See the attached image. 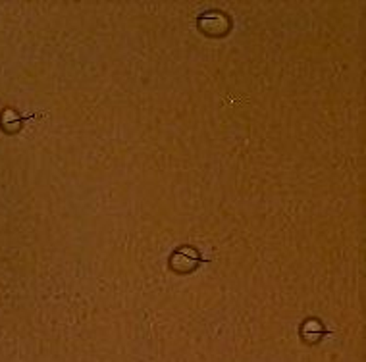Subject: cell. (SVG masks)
<instances>
[{"instance_id": "6da1fadb", "label": "cell", "mask_w": 366, "mask_h": 362, "mask_svg": "<svg viewBox=\"0 0 366 362\" xmlns=\"http://www.w3.org/2000/svg\"><path fill=\"white\" fill-rule=\"evenodd\" d=\"M199 26H201V29L206 31L209 35H222L228 31L230 21H228V18H226L224 13L206 12L203 18H199Z\"/></svg>"}, {"instance_id": "7a4b0ae2", "label": "cell", "mask_w": 366, "mask_h": 362, "mask_svg": "<svg viewBox=\"0 0 366 362\" xmlns=\"http://www.w3.org/2000/svg\"><path fill=\"white\" fill-rule=\"evenodd\" d=\"M197 255L193 256H185V251H179V253H176V255L172 256V260H170V266L176 270V272H179V274H187V272H191V270L197 268Z\"/></svg>"}, {"instance_id": "3957f363", "label": "cell", "mask_w": 366, "mask_h": 362, "mask_svg": "<svg viewBox=\"0 0 366 362\" xmlns=\"http://www.w3.org/2000/svg\"><path fill=\"white\" fill-rule=\"evenodd\" d=\"M0 126L2 129L6 131V133H16V131H20L21 129V118L20 114L12 110V108H6L2 114H0Z\"/></svg>"}, {"instance_id": "277c9868", "label": "cell", "mask_w": 366, "mask_h": 362, "mask_svg": "<svg viewBox=\"0 0 366 362\" xmlns=\"http://www.w3.org/2000/svg\"><path fill=\"white\" fill-rule=\"evenodd\" d=\"M322 334H324V328L318 320H306L301 328V336L306 343H316L322 337Z\"/></svg>"}]
</instances>
